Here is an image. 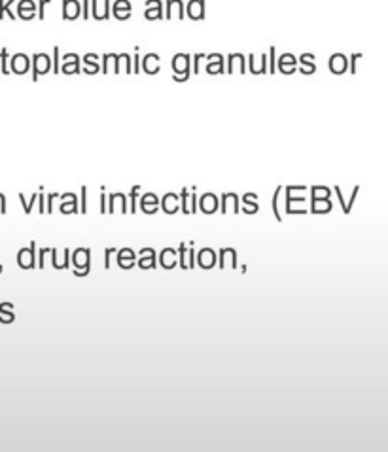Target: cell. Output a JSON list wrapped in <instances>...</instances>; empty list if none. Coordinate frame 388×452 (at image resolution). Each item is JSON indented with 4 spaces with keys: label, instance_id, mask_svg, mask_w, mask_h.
<instances>
[{
    "label": "cell",
    "instance_id": "cell-1",
    "mask_svg": "<svg viewBox=\"0 0 388 452\" xmlns=\"http://www.w3.org/2000/svg\"><path fill=\"white\" fill-rule=\"evenodd\" d=\"M189 55L187 53H178V55H174L173 57V63H171V66H173V70H174V76H182L184 78V81H186L189 76H191V66H189Z\"/></svg>",
    "mask_w": 388,
    "mask_h": 452
},
{
    "label": "cell",
    "instance_id": "cell-2",
    "mask_svg": "<svg viewBox=\"0 0 388 452\" xmlns=\"http://www.w3.org/2000/svg\"><path fill=\"white\" fill-rule=\"evenodd\" d=\"M50 68H51V59L46 53H34L32 55V81H36L46 72H50Z\"/></svg>",
    "mask_w": 388,
    "mask_h": 452
},
{
    "label": "cell",
    "instance_id": "cell-3",
    "mask_svg": "<svg viewBox=\"0 0 388 452\" xmlns=\"http://www.w3.org/2000/svg\"><path fill=\"white\" fill-rule=\"evenodd\" d=\"M205 10H207V4L205 0H189L187 2L184 14H187L189 19H195V21H201L205 19Z\"/></svg>",
    "mask_w": 388,
    "mask_h": 452
},
{
    "label": "cell",
    "instance_id": "cell-4",
    "mask_svg": "<svg viewBox=\"0 0 388 452\" xmlns=\"http://www.w3.org/2000/svg\"><path fill=\"white\" fill-rule=\"evenodd\" d=\"M34 250H36V242H30V248H27V250L25 248L19 250V254H17V263H19V267H23V269H32L36 265Z\"/></svg>",
    "mask_w": 388,
    "mask_h": 452
},
{
    "label": "cell",
    "instance_id": "cell-5",
    "mask_svg": "<svg viewBox=\"0 0 388 452\" xmlns=\"http://www.w3.org/2000/svg\"><path fill=\"white\" fill-rule=\"evenodd\" d=\"M89 6H91L89 12H91V15H93L97 21H106V19H110V8H112V2H110V0H104V2H102L101 10H99V2H97V0H91Z\"/></svg>",
    "mask_w": 388,
    "mask_h": 452
},
{
    "label": "cell",
    "instance_id": "cell-6",
    "mask_svg": "<svg viewBox=\"0 0 388 452\" xmlns=\"http://www.w3.org/2000/svg\"><path fill=\"white\" fill-rule=\"evenodd\" d=\"M80 14H82V6L78 0H63V19L74 21L80 17Z\"/></svg>",
    "mask_w": 388,
    "mask_h": 452
},
{
    "label": "cell",
    "instance_id": "cell-7",
    "mask_svg": "<svg viewBox=\"0 0 388 452\" xmlns=\"http://www.w3.org/2000/svg\"><path fill=\"white\" fill-rule=\"evenodd\" d=\"M144 17H146L148 21L161 19V17H163V4H161V0H146Z\"/></svg>",
    "mask_w": 388,
    "mask_h": 452
},
{
    "label": "cell",
    "instance_id": "cell-8",
    "mask_svg": "<svg viewBox=\"0 0 388 452\" xmlns=\"http://www.w3.org/2000/svg\"><path fill=\"white\" fill-rule=\"evenodd\" d=\"M333 209L330 197H311V212L313 214H326Z\"/></svg>",
    "mask_w": 388,
    "mask_h": 452
},
{
    "label": "cell",
    "instance_id": "cell-9",
    "mask_svg": "<svg viewBox=\"0 0 388 452\" xmlns=\"http://www.w3.org/2000/svg\"><path fill=\"white\" fill-rule=\"evenodd\" d=\"M158 207H159V199L156 193H144L140 197V209L146 214H156L158 212Z\"/></svg>",
    "mask_w": 388,
    "mask_h": 452
},
{
    "label": "cell",
    "instance_id": "cell-10",
    "mask_svg": "<svg viewBox=\"0 0 388 452\" xmlns=\"http://www.w3.org/2000/svg\"><path fill=\"white\" fill-rule=\"evenodd\" d=\"M159 61H161V59H159L158 53H148L146 57H140V63H142L140 68H142L146 74H158Z\"/></svg>",
    "mask_w": 388,
    "mask_h": 452
},
{
    "label": "cell",
    "instance_id": "cell-11",
    "mask_svg": "<svg viewBox=\"0 0 388 452\" xmlns=\"http://www.w3.org/2000/svg\"><path fill=\"white\" fill-rule=\"evenodd\" d=\"M330 70L333 74H343V72L348 68V59L343 55V53H335V55H331L330 57Z\"/></svg>",
    "mask_w": 388,
    "mask_h": 452
},
{
    "label": "cell",
    "instance_id": "cell-12",
    "mask_svg": "<svg viewBox=\"0 0 388 452\" xmlns=\"http://www.w3.org/2000/svg\"><path fill=\"white\" fill-rule=\"evenodd\" d=\"M295 65H297V59L292 55V53H282L281 59H279V70L282 74H292L295 70Z\"/></svg>",
    "mask_w": 388,
    "mask_h": 452
},
{
    "label": "cell",
    "instance_id": "cell-13",
    "mask_svg": "<svg viewBox=\"0 0 388 452\" xmlns=\"http://www.w3.org/2000/svg\"><path fill=\"white\" fill-rule=\"evenodd\" d=\"M227 265L237 269V252L233 248H223L220 252V269H225Z\"/></svg>",
    "mask_w": 388,
    "mask_h": 452
},
{
    "label": "cell",
    "instance_id": "cell-14",
    "mask_svg": "<svg viewBox=\"0 0 388 452\" xmlns=\"http://www.w3.org/2000/svg\"><path fill=\"white\" fill-rule=\"evenodd\" d=\"M61 197V201H63V204H61V212L63 214H74V212H78V209H76V202H78V197L74 193H63V195H59Z\"/></svg>",
    "mask_w": 388,
    "mask_h": 452
},
{
    "label": "cell",
    "instance_id": "cell-15",
    "mask_svg": "<svg viewBox=\"0 0 388 452\" xmlns=\"http://www.w3.org/2000/svg\"><path fill=\"white\" fill-rule=\"evenodd\" d=\"M180 197L176 193H167L163 199H161V209H163V212H167V214H174L176 210L180 209Z\"/></svg>",
    "mask_w": 388,
    "mask_h": 452
},
{
    "label": "cell",
    "instance_id": "cell-16",
    "mask_svg": "<svg viewBox=\"0 0 388 452\" xmlns=\"http://www.w3.org/2000/svg\"><path fill=\"white\" fill-rule=\"evenodd\" d=\"M135 259H137V256L131 248H123V250L118 252V265L123 267V269H131L135 265Z\"/></svg>",
    "mask_w": 388,
    "mask_h": 452
},
{
    "label": "cell",
    "instance_id": "cell-17",
    "mask_svg": "<svg viewBox=\"0 0 388 452\" xmlns=\"http://www.w3.org/2000/svg\"><path fill=\"white\" fill-rule=\"evenodd\" d=\"M199 207H201V210L205 214H212L218 209V197L214 193H205L199 199Z\"/></svg>",
    "mask_w": 388,
    "mask_h": 452
},
{
    "label": "cell",
    "instance_id": "cell-18",
    "mask_svg": "<svg viewBox=\"0 0 388 452\" xmlns=\"http://www.w3.org/2000/svg\"><path fill=\"white\" fill-rule=\"evenodd\" d=\"M34 8H36L34 0H21V2H19V17L25 19V21L34 19V17H36Z\"/></svg>",
    "mask_w": 388,
    "mask_h": 452
},
{
    "label": "cell",
    "instance_id": "cell-19",
    "mask_svg": "<svg viewBox=\"0 0 388 452\" xmlns=\"http://www.w3.org/2000/svg\"><path fill=\"white\" fill-rule=\"evenodd\" d=\"M174 10H176V14H178V19H184V2H182V0H167L165 19H173Z\"/></svg>",
    "mask_w": 388,
    "mask_h": 452
},
{
    "label": "cell",
    "instance_id": "cell-20",
    "mask_svg": "<svg viewBox=\"0 0 388 452\" xmlns=\"http://www.w3.org/2000/svg\"><path fill=\"white\" fill-rule=\"evenodd\" d=\"M65 61L66 63H63V68L61 70L65 72V74H78L80 72V57L76 55V53H68V55H65Z\"/></svg>",
    "mask_w": 388,
    "mask_h": 452
},
{
    "label": "cell",
    "instance_id": "cell-21",
    "mask_svg": "<svg viewBox=\"0 0 388 452\" xmlns=\"http://www.w3.org/2000/svg\"><path fill=\"white\" fill-rule=\"evenodd\" d=\"M197 261H199V265L203 269H212L216 265V256L214 252L210 250V248H205V250L199 252V256H197Z\"/></svg>",
    "mask_w": 388,
    "mask_h": 452
},
{
    "label": "cell",
    "instance_id": "cell-22",
    "mask_svg": "<svg viewBox=\"0 0 388 452\" xmlns=\"http://www.w3.org/2000/svg\"><path fill=\"white\" fill-rule=\"evenodd\" d=\"M140 254H142V258L138 259L140 269H153L156 267V252L151 248H142Z\"/></svg>",
    "mask_w": 388,
    "mask_h": 452
},
{
    "label": "cell",
    "instance_id": "cell-23",
    "mask_svg": "<svg viewBox=\"0 0 388 452\" xmlns=\"http://www.w3.org/2000/svg\"><path fill=\"white\" fill-rule=\"evenodd\" d=\"M315 55L313 53H303L301 57H299V65H301V74H313V72L317 70V65H315Z\"/></svg>",
    "mask_w": 388,
    "mask_h": 452
},
{
    "label": "cell",
    "instance_id": "cell-24",
    "mask_svg": "<svg viewBox=\"0 0 388 452\" xmlns=\"http://www.w3.org/2000/svg\"><path fill=\"white\" fill-rule=\"evenodd\" d=\"M29 57L27 55H23V53H19V55H15L14 59H12V68H14V72H17V74H25V72L29 70Z\"/></svg>",
    "mask_w": 388,
    "mask_h": 452
},
{
    "label": "cell",
    "instance_id": "cell-25",
    "mask_svg": "<svg viewBox=\"0 0 388 452\" xmlns=\"http://www.w3.org/2000/svg\"><path fill=\"white\" fill-rule=\"evenodd\" d=\"M233 202V212L239 214V195L237 193H223L222 195V214L227 212V204Z\"/></svg>",
    "mask_w": 388,
    "mask_h": 452
},
{
    "label": "cell",
    "instance_id": "cell-26",
    "mask_svg": "<svg viewBox=\"0 0 388 452\" xmlns=\"http://www.w3.org/2000/svg\"><path fill=\"white\" fill-rule=\"evenodd\" d=\"M174 265H176V252L173 248H165V250L161 252V267L171 269Z\"/></svg>",
    "mask_w": 388,
    "mask_h": 452
},
{
    "label": "cell",
    "instance_id": "cell-27",
    "mask_svg": "<svg viewBox=\"0 0 388 452\" xmlns=\"http://www.w3.org/2000/svg\"><path fill=\"white\" fill-rule=\"evenodd\" d=\"M180 201H182V212L184 214H195V209L193 204H191V197H189V191H187L186 187L182 189V193L178 195Z\"/></svg>",
    "mask_w": 388,
    "mask_h": 452
},
{
    "label": "cell",
    "instance_id": "cell-28",
    "mask_svg": "<svg viewBox=\"0 0 388 452\" xmlns=\"http://www.w3.org/2000/svg\"><path fill=\"white\" fill-rule=\"evenodd\" d=\"M97 55L95 53H87L86 57H84V63H86V72L89 74H93V72L99 70V63H97Z\"/></svg>",
    "mask_w": 388,
    "mask_h": 452
},
{
    "label": "cell",
    "instance_id": "cell-29",
    "mask_svg": "<svg viewBox=\"0 0 388 452\" xmlns=\"http://www.w3.org/2000/svg\"><path fill=\"white\" fill-rule=\"evenodd\" d=\"M281 193H282V186H279L277 189H275V193H273V212H275L277 222H282V214H281V209H279V199H281Z\"/></svg>",
    "mask_w": 388,
    "mask_h": 452
},
{
    "label": "cell",
    "instance_id": "cell-30",
    "mask_svg": "<svg viewBox=\"0 0 388 452\" xmlns=\"http://www.w3.org/2000/svg\"><path fill=\"white\" fill-rule=\"evenodd\" d=\"M311 195L313 197H331V189L326 186H313L311 187Z\"/></svg>",
    "mask_w": 388,
    "mask_h": 452
},
{
    "label": "cell",
    "instance_id": "cell-31",
    "mask_svg": "<svg viewBox=\"0 0 388 452\" xmlns=\"http://www.w3.org/2000/svg\"><path fill=\"white\" fill-rule=\"evenodd\" d=\"M138 191H140V186L135 184L133 189H131V214H135V212H137V195H138Z\"/></svg>",
    "mask_w": 388,
    "mask_h": 452
},
{
    "label": "cell",
    "instance_id": "cell-32",
    "mask_svg": "<svg viewBox=\"0 0 388 452\" xmlns=\"http://www.w3.org/2000/svg\"><path fill=\"white\" fill-rule=\"evenodd\" d=\"M59 53H61V50H59V46H55V48H53V61H51V68H53L55 74L61 72V66H59Z\"/></svg>",
    "mask_w": 388,
    "mask_h": 452
},
{
    "label": "cell",
    "instance_id": "cell-33",
    "mask_svg": "<svg viewBox=\"0 0 388 452\" xmlns=\"http://www.w3.org/2000/svg\"><path fill=\"white\" fill-rule=\"evenodd\" d=\"M256 199H258V195H256V193H245V195H243V202H246L248 207H254V209H258V202H256Z\"/></svg>",
    "mask_w": 388,
    "mask_h": 452
},
{
    "label": "cell",
    "instance_id": "cell-34",
    "mask_svg": "<svg viewBox=\"0 0 388 452\" xmlns=\"http://www.w3.org/2000/svg\"><path fill=\"white\" fill-rule=\"evenodd\" d=\"M275 55H277V48H269V72L273 74L275 70H277V59H275Z\"/></svg>",
    "mask_w": 388,
    "mask_h": 452
},
{
    "label": "cell",
    "instance_id": "cell-35",
    "mask_svg": "<svg viewBox=\"0 0 388 452\" xmlns=\"http://www.w3.org/2000/svg\"><path fill=\"white\" fill-rule=\"evenodd\" d=\"M186 250H187V246H184V244H182V246H180L178 248V261H180V267H182V269H187V263H186Z\"/></svg>",
    "mask_w": 388,
    "mask_h": 452
},
{
    "label": "cell",
    "instance_id": "cell-36",
    "mask_svg": "<svg viewBox=\"0 0 388 452\" xmlns=\"http://www.w3.org/2000/svg\"><path fill=\"white\" fill-rule=\"evenodd\" d=\"M207 72H209V74H214V72H223V61H218V63H209V65H207Z\"/></svg>",
    "mask_w": 388,
    "mask_h": 452
},
{
    "label": "cell",
    "instance_id": "cell-37",
    "mask_svg": "<svg viewBox=\"0 0 388 452\" xmlns=\"http://www.w3.org/2000/svg\"><path fill=\"white\" fill-rule=\"evenodd\" d=\"M115 252V248H106L104 250V267L106 269H110V265H112V254Z\"/></svg>",
    "mask_w": 388,
    "mask_h": 452
},
{
    "label": "cell",
    "instance_id": "cell-38",
    "mask_svg": "<svg viewBox=\"0 0 388 452\" xmlns=\"http://www.w3.org/2000/svg\"><path fill=\"white\" fill-rule=\"evenodd\" d=\"M86 199H87V187L84 186V187H82V214H87V202H86Z\"/></svg>",
    "mask_w": 388,
    "mask_h": 452
},
{
    "label": "cell",
    "instance_id": "cell-39",
    "mask_svg": "<svg viewBox=\"0 0 388 452\" xmlns=\"http://www.w3.org/2000/svg\"><path fill=\"white\" fill-rule=\"evenodd\" d=\"M84 4H82V17L84 19H89V4H91V0H82Z\"/></svg>",
    "mask_w": 388,
    "mask_h": 452
},
{
    "label": "cell",
    "instance_id": "cell-40",
    "mask_svg": "<svg viewBox=\"0 0 388 452\" xmlns=\"http://www.w3.org/2000/svg\"><path fill=\"white\" fill-rule=\"evenodd\" d=\"M44 187H40V193H38V199H36V202H38V210H40V214H44L46 210H44Z\"/></svg>",
    "mask_w": 388,
    "mask_h": 452
},
{
    "label": "cell",
    "instance_id": "cell-41",
    "mask_svg": "<svg viewBox=\"0 0 388 452\" xmlns=\"http://www.w3.org/2000/svg\"><path fill=\"white\" fill-rule=\"evenodd\" d=\"M104 191H106V187H101V214H104L106 212V195H104Z\"/></svg>",
    "mask_w": 388,
    "mask_h": 452
},
{
    "label": "cell",
    "instance_id": "cell-42",
    "mask_svg": "<svg viewBox=\"0 0 388 452\" xmlns=\"http://www.w3.org/2000/svg\"><path fill=\"white\" fill-rule=\"evenodd\" d=\"M57 197H59V193H50V195H48V214L53 212V207H51V204H53V199H57Z\"/></svg>",
    "mask_w": 388,
    "mask_h": 452
},
{
    "label": "cell",
    "instance_id": "cell-43",
    "mask_svg": "<svg viewBox=\"0 0 388 452\" xmlns=\"http://www.w3.org/2000/svg\"><path fill=\"white\" fill-rule=\"evenodd\" d=\"M248 70H250L252 74H258V70H256V63H254V53L248 55Z\"/></svg>",
    "mask_w": 388,
    "mask_h": 452
},
{
    "label": "cell",
    "instance_id": "cell-44",
    "mask_svg": "<svg viewBox=\"0 0 388 452\" xmlns=\"http://www.w3.org/2000/svg\"><path fill=\"white\" fill-rule=\"evenodd\" d=\"M133 61H135V63H133V72H135V74H137V72H140V55H138V53H135V59H133Z\"/></svg>",
    "mask_w": 388,
    "mask_h": 452
},
{
    "label": "cell",
    "instance_id": "cell-45",
    "mask_svg": "<svg viewBox=\"0 0 388 452\" xmlns=\"http://www.w3.org/2000/svg\"><path fill=\"white\" fill-rule=\"evenodd\" d=\"M108 201H110V207H108V212H110V214H114V212H115V193L110 195V197H108Z\"/></svg>",
    "mask_w": 388,
    "mask_h": 452
},
{
    "label": "cell",
    "instance_id": "cell-46",
    "mask_svg": "<svg viewBox=\"0 0 388 452\" xmlns=\"http://www.w3.org/2000/svg\"><path fill=\"white\" fill-rule=\"evenodd\" d=\"M360 57H362L360 53H354L353 57H351V72H353V74H356V61H358Z\"/></svg>",
    "mask_w": 388,
    "mask_h": 452
},
{
    "label": "cell",
    "instance_id": "cell-47",
    "mask_svg": "<svg viewBox=\"0 0 388 452\" xmlns=\"http://www.w3.org/2000/svg\"><path fill=\"white\" fill-rule=\"evenodd\" d=\"M6 61H8V53H6V50H2V72H4V74L10 72V68H8V65H6Z\"/></svg>",
    "mask_w": 388,
    "mask_h": 452
},
{
    "label": "cell",
    "instance_id": "cell-48",
    "mask_svg": "<svg viewBox=\"0 0 388 452\" xmlns=\"http://www.w3.org/2000/svg\"><path fill=\"white\" fill-rule=\"evenodd\" d=\"M50 2H51V0H40V14H38V17H40V19H46V14H44V8L48 6Z\"/></svg>",
    "mask_w": 388,
    "mask_h": 452
},
{
    "label": "cell",
    "instance_id": "cell-49",
    "mask_svg": "<svg viewBox=\"0 0 388 452\" xmlns=\"http://www.w3.org/2000/svg\"><path fill=\"white\" fill-rule=\"evenodd\" d=\"M203 59H205L203 53H197V55H195V63H193V72H195V74L199 72V61H203Z\"/></svg>",
    "mask_w": 388,
    "mask_h": 452
},
{
    "label": "cell",
    "instance_id": "cell-50",
    "mask_svg": "<svg viewBox=\"0 0 388 452\" xmlns=\"http://www.w3.org/2000/svg\"><path fill=\"white\" fill-rule=\"evenodd\" d=\"M46 252H48V248H40V269L44 267V256H46Z\"/></svg>",
    "mask_w": 388,
    "mask_h": 452
}]
</instances>
